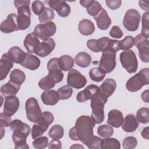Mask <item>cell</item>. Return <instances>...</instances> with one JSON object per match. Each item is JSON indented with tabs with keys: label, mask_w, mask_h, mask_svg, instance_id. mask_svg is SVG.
<instances>
[{
	"label": "cell",
	"mask_w": 149,
	"mask_h": 149,
	"mask_svg": "<svg viewBox=\"0 0 149 149\" xmlns=\"http://www.w3.org/2000/svg\"><path fill=\"white\" fill-rule=\"evenodd\" d=\"M9 127L13 132L12 140L15 144V148L28 149L29 146L26 140L31 132L30 126L16 119L12 121Z\"/></svg>",
	"instance_id": "obj_1"
},
{
	"label": "cell",
	"mask_w": 149,
	"mask_h": 149,
	"mask_svg": "<svg viewBox=\"0 0 149 149\" xmlns=\"http://www.w3.org/2000/svg\"><path fill=\"white\" fill-rule=\"evenodd\" d=\"M95 124L91 118L87 115L79 116L74 126L77 140L81 141V143L86 145L94 136L93 128Z\"/></svg>",
	"instance_id": "obj_2"
},
{
	"label": "cell",
	"mask_w": 149,
	"mask_h": 149,
	"mask_svg": "<svg viewBox=\"0 0 149 149\" xmlns=\"http://www.w3.org/2000/svg\"><path fill=\"white\" fill-rule=\"evenodd\" d=\"M29 0H15L14 5L17 9V24L19 30L27 29L31 24V10Z\"/></svg>",
	"instance_id": "obj_3"
},
{
	"label": "cell",
	"mask_w": 149,
	"mask_h": 149,
	"mask_svg": "<svg viewBox=\"0 0 149 149\" xmlns=\"http://www.w3.org/2000/svg\"><path fill=\"white\" fill-rule=\"evenodd\" d=\"M108 101V97L98 91L91 99L90 107L92 109L91 118L97 124L101 123L104 120V105Z\"/></svg>",
	"instance_id": "obj_4"
},
{
	"label": "cell",
	"mask_w": 149,
	"mask_h": 149,
	"mask_svg": "<svg viewBox=\"0 0 149 149\" xmlns=\"http://www.w3.org/2000/svg\"><path fill=\"white\" fill-rule=\"evenodd\" d=\"M149 84V69L143 68L139 72L130 78L126 82V87L130 92L140 90L144 85Z\"/></svg>",
	"instance_id": "obj_5"
},
{
	"label": "cell",
	"mask_w": 149,
	"mask_h": 149,
	"mask_svg": "<svg viewBox=\"0 0 149 149\" xmlns=\"http://www.w3.org/2000/svg\"><path fill=\"white\" fill-rule=\"evenodd\" d=\"M122 66L129 73H135L137 70L138 62L134 52L130 49L125 50L119 55Z\"/></svg>",
	"instance_id": "obj_6"
},
{
	"label": "cell",
	"mask_w": 149,
	"mask_h": 149,
	"mask_svg": "<svg viewBox=\"0 0 149 149\" xmlns=\"http://www.w3.org/2000/svg\"><path fill=\"white\" fill-rule=\"evenodd\" d=\"M116 65V52L111 49L102 52L98 68L103 73L106 74L111 72Z\"/></svg>",
	"instance_id": "obj_7"
},
{
	"label": "cell",
	"mask_w": 149,
	"mask_h": 149,
	"mask_svg": "<svg viewBox=\"0 0 149 149\" xmlns=\"http://www.w3.org/2000/svg\"><path fill=\"white\" fill-rule=\"evenodd\" d=\"M25 109L27 119L31 122L37 123L41 115L42 112L37 100L34 97L28 98L25 103Z\"/></svg>",
	"instance_id": "obj_8"
},
{
	"label": "cell",
	"mask_w": 149,
	"mask_h": 149,
	"mask_svg": "<svg viewBox=\"0 0 149 149\" xmlns=\"http://www.w3.org/2000/svg\"><path fill=\"white\" fill-rule=\"evenodd\" d=\"M140 20L141 16L139 12L134 9H130L125 14L123 24L128 31H135L139 28Z\"/></svg>",
	"instance_id": "obj_9"
},
{
	"label": "cell",
	"mask_w": 149,
	"mask_h": 149,
	"mask_svg": "<svg viewBox=\"0 0 149 149\" xmlns=\"http://www.w3.org/2000/svg\"><path fill=\"white\" fill-rule=\"evenodd\" d=\"M134 44L139 50V56L143 62H149V41L148 38L139 34L135 37Z\"/></svg>",
	"instance_id": "obj_10"
},
{
	"label": "cell",
	"mask_w": 149,
	"mask_h": 149,
	"mask_svg": "<svg viewBox=\"0 0 149 149\" xmlns=\"http://www.w3.org/2000/svg\"><path fill=\"white\" fill-rule=\"evenodd\" d=\"M56 31V26L55 23L49 22L43 24L41 23L37 24L35 27L33 33L38 38L44 41L54 35Z\"/></svg>",
	"instance_id": "obj_11"
},
{
	"label": "cell",
	"mask_w": 149,
	"mask_h": 149,
	"mask_svg": "<svg viewBox=\"0 0 149 149\" xmlns=\"http://www.w3.org/2000/svg\"><path fill=\"white\" fill-rule=\"evenodd\" d=\"M87 82L86 77L77 70L75 69L69 70L67 77L68 85L71 87L79 89L84 87Z\"/></svg>",
	"instance_id": "obj_12"
},
{
	"label": "cell",
	"mask_w": 149,
	"mask_h": 149,
	"mask_svg": "<svg viewBox=\"0 0 149 149\" xmlns=\"http://www.w3.org/2000/svg\"><path fill=\"white\" fill-rule=\"evenodd\" d=\"M111 40V38L106 37H101L98 40L90 39L87 41V47L94 52H102L110 49Z\"/></svg>",
	"instance_id": "obj_13"
},
{
	"label": "cell",
	"mask_w": 149,
	"mask_h": 149,
	"mask_svg": "<svg viewBox=\"0 0 149 149\" xmlns=\"http://www.w3.org/2000/svg\"><path fill=\"white\" fill-rule=\"evenodd\" d=\"M58 58H53L49 60L47 63L48 74L54 80L56 83L62 81L63 73L58 66Z\"/></svg>",
	"instance_id": "obj_14"
},
{
	"label": "cell",
	"mask_w": 149,
	"mask_h": 149,
	"mask_svg": "<svg viewBox=\"0 0 149 149\" xmlns=\"http://www.w3.org/2000/svg\"><path fill=\"white\" fill-rule=\"evenodd\" d=\"M0 30L2 33L6 34L19 30L17 24V16L16 14H9L6 19L1 23Z\"/></svg>",
	"instance_id": "obj_15"
},
{
	"label": "cell",
	"mask_w": 149,
	"mask_h": 149,
	"mask_svg": "<svg viewBox=\"0 0 149 149\" xmlns=\"http://www.w3.org/2000/svg\"><path fill=\"white\" fill-rule=\"evenodd\" d=\"M48 4L51 9L56 10L58 15L61 17H67L70 13V6L64 1L50 0L48 1Z\"/></svg>",
	"instance_id": "obj_16"
},
{
	"label": "cell",
	"mask_w": 149,
	"mask_h": 149,
	"mask_svg": "<svg viewBox=\"0 0 149 149\" xmlns=\"http://www.w3.org/2000/svg\"><path fill=\"white\" fill-rule=\"evenodd\" d=\"M19 105V100L17 97L15 95L6 97L4 102L3 112L5 115L12 116L17 112Z\"/></svg>",
	"instance_id": "obj_17"
},
{
	"label": "cell",
	"mask_w": 149,
	"mask_h": 149,
	"mask_svg": "<svg viewBox=\"0 0 149 149\" xmlns=\"http://www.w3.org/2000/svg\"><path fill=\"white\" fill-rule=\"evenodd\" d=\"M55 47V41L51 38H47L40 43L34 54L40 57H45L52 52L54 49Z\"/></svg>",
	"instance_id": "obj_18"
},
{
	"label": "cell",
	"mask_w": 149,
	"mask_h": 149,
	"mask_svg": "<svg viewBox=\"0 0 149 149\" xmlns=\"http://www.w3.org/2000/svg\"><path fill=\"white\" fill-rule=\"evenodd\" d=\"M98 91L99 87L94 84H90L77 94L76 100L79 102L86 101L91 100Z\"/></svg>",
	"instance_id": "obj_19"
},
{
	"label": "cell",
	"mask_w": 149,
	"mask_h": 149,
	"mask_svg": "<svg viewBox=\"0 0 149 149\" xmlns=\"http://www.w3.org/2000/svg\"><path fill=\"white\" fill-rule=\"evenodd\" d=\"M13 62L9 56L8 53L3 54L0 60V80L5 79L10 69L13 66Z\"/></svg>",
	"instance_id": "obj_20"
},
{
	"label": "cell",
	"mask_w": 149,
	"mask_h": 149,
	"mask_svg": "<svg viewBox=\"0 0 149 149\" xmlns=\"http://www.w3.org/2000/svg\"><path fill=\"white\" fill-rule=\"evenodd\" d=\"M94 18L96 21L98 28L100 30H105L111 26V19L104 8H102L100 12L94 16Z\"/></svg>",
	"instance_id": "obj_21"
},
{
	"label": "cell",
	"mask_w": 149,
	"mask_h": 149,
	"mask_svg": "<svg viewBox=\"0 0 149 149\" xmlns=\"http://www.w3.org/2000/svg\"><path fill=\"white\" fill-rule=\"evenodd\" d=\"M40 60L37 56L34 55L30 52H26L25 58L20 65L26 69L31 70H35L40 67Z\"/></svg>",
	"instance_id": "obj_22"
},
{
	"label": "cell",
	"mask_w": 149,
	"mask_h": 149,
	"mask_svg": "<svg viewBox=\"0 0 149 149\" xmlns=\"http://www.w3.org/2000/svg\"><path fill=\"white\" fill-rule=\"evenodd\" d=\"M41 99L43 104L47 105H55L60 100L58 92L54 90H48L42 92Z\"/></svg>",
	"instance_id": "obj_23"
},
{
	"label": "cell",
	"mask_w": 149,
	"mask_h": 149,
	"mask_svg": "<svg viewBox=\"0 0 149 149\" xmlns=\"http://www.w3.org/2000/svg\"><path fill=\"white\" fill-rule=\"evenodd\" d=\"M40 43V41L38 38L34 33L28 34L23 42L25 48L30 53H34Z\"/></svg>",
	"instance_id": "obj_24"
},
{
	"label": "cell",
	"mask_w": 149,
	"mask_h": 149,
	"mask_svg": "<svg viewBox=\"0 0 149 149\" xmlns=\"http://www.w3.org/2000/svg\"><path fill=\"white\" fill-rule=\"evenodd\" d=\"M123 120V113L119 110L112 109L108 114L107 123L111 126L118 128L121 126Z\"/></svg>",
	"instance_id": "obj_25"
},
{
	"label": "cell",
	"mask_w": 149,
	"mask_h": 149,
	"mask_svg": "<svg viewBox=\"0 0 149 149\" xmlns=\"http://www.w3.org/2000/svg\"><path fill=\"white\" fill-rule=\"evenodd\" d=\"M121 126L125 132H133L138 127L139 122L133 114H128L123 119Z\"/></svg>",
	"instance_id": "obj_26"
},
{
	"label": "cell",
	"mask_w": 149,
	"mask_h": 149,
	"mask_svg": "<svg viewBox=\"0 0 149 149\" xmlns=\"http://www.w3.org/2000/svg\"><path fill=\"white\" fill-rule=\"evenodd\" d=\"M20 86L21 85L9 80L6 84L1 86V93L5 97L9 96H15L20 90Z\"/></svg>",
	"instance_id": "obj_27"
},
{
	"label": "cell",
	"mask_w": 149,
	"mask_h": 149,
	"mask_svg": "<svg viewBox=\"0 0 149 149\" xmlns=\"http://www.w3.org/2000/svg\"><path fill=\"white\" fill-rule=\"evenodd\" d=\"M116 88V83L115 80L109 78L105 79L99 87V91L108 98L113 93Z\"/></svg>",
	"instance_id": "obj_28"
},
{
	"label": "cell",
	"mask_w": 149,
	"mask_h": 149,
	"mask_svg": "<svg viewBox=\"0 0 149 149\" xmlns=\"http://www.w3.org/2000/svg\"><path fill=\"white\" fill-rule=\"evenodd\" d=\"M78 30L82 35L90 36L94 32L95 26L90 20L84 19L79 22Z\"/></svg>",
	"instance_id": "obj_29"
},
{
	"label": "cell",
	"mask_w": 149,
	"mask_h": 149,
	"mask_svg": "<svg viewBox=\"0 0 149 149\" xmlns=\"http://www.w3.org/2000/svg\"><path fill=\"white\" fill-rule=\"evenodd\" d=\"M8 54L13 62L19 64L24 61L26 56V52L17 46L10 48L8 52Z\"/></svg>",
	"instance_id": "obj_30"
},
{
	"label": "cell",
	"mask_w": 149,
	"mask_h": 149,
	"mask_svg": "<svg viewBox=\"0 0 149 149\" xmlns=\"http://www.w3.org/2000/svg\"><path fill=\"white\" fill-rule=\"evenodd\" d=\"M74 62L79 67L85 68L90 65L91 57L90 55L87 52H80L75 56Z\"/></svg>",
	"instance_id": "obj_31"
},
{
	"label": "cell",
	"mask_w": 149,
	"mask_h": 149,
	"mask_svg": "<svg viewBox=\"0 0 149 149\" xmlns=\"http://www.w3.org/2000/svg\"><path fill=\"white\" fill-rule=\"evenodd\" d=\"M58 66L61 70L68 71L73 67L74 60L68 55H63L58 58Z\"/></svg>",
	"instance_id": "obj_32"
},
{
	"label": "cell",
	"mask_w": 149,
	"mask_h": 149,
	"mask_svg": "<svg viewBox=\"0 0 149 149\" xmlns=\"http://www.w3.org/2000/svg\"><path fill=\"white\" fill-rule=\"evenodd\" d=\"M54 120V117L52 113L48 111H44L42 113L39 120L37 123L46 131L49 126L53 122Z\"/></svg>",
	"instance_id": "obj_33"
},
{
	"label": "cell",
	"mask_w": 149,
	"mask_h": 149,
	"mask_svg": "<svg viewBox=\"0 0 149 149\" xmlns=\"http://www.w3.org/2000/svg\"><path fill=\"white\" fill-rule=\"evenodd\" d=\"M120 147V142L115 138L106 137L102 140L101 144V148L102 149H119Z\"/></svg>",
	"instance_id": "obj_34"
},
{
	"label": "cell",
	"mask_w": 149,
	"mask_h": 149,
	"mask_svg": "<svg viewBox=\"0 0 149 149\" xmlns=\"http://www.w3.org/2000/svg\"><path fill=\"white\" fill-rule=\"evenodd\" d=\"M25 80L26 75L22 70L19 69H15L10 72V80L14 83L21 85L24 83Z\"/></svg>",
	"instance_id": "obj_35"
},
{
	"label": "cell",
	"mask_w": 149,
	"mask_h": 149,
	"mask_svg": "<svg viewBox=\"0 0 149 149\" xmlns=\"http://www.w3.org/2000/svg\"><path fill=\"white\" fill-rule=\"evenodd\" d=\"M48 134L49 137L54 140H59L63 137L64 134V129L59 125H54L49 129Z\"/></svg>",
	"instance_id": "obj_36"
},
{
	"label": "cell",
	"mask_w": 149,
	"mask_h": 149,
	"mask_svg": "<svg viewBox=\"0 0 149 149\" xmlns=\"http://www.w3.org/2000/svg\"><path fill=\"white\" fill-rule=\"evenodd\" d=\"M56 83L54 80L49 75L42 78L38 82V86L42 89L48 90L54 87Z\"/></svg>",
	"instance_id": "obj_37"
},
{
	"label": "cell",
	"mask_w": 149,
	"mask_h": 149,
	"mask_svg": "<svg viewBox=\"0 0 149 149\" xmlns=\"http://www.w3.org/2000/svg\"><path fill=\"white\" fill-rule=\"evenodd\" d=\"M55 17L54 10L49 8H45L44 10L38 16V20L42 24L51 22Z\"/></svg>",
	"instance_id": "obj_38"
},
{
	"label": "cell",
	"mask_w": 149,
	"mask_h": 149,
	"mask_svg": "<svg viewBox=\"0 0 149 149\" xmlns=\"http://www.w3.org/2000/svg\"><path fill=\"white\" fill-rule=\"evenodd\" d=\"M97 133L101 137H109L113 134V129L112 126L107 124L100 125L97 128Z\"/></svg>",
	"instance_id": "obj_39"
},
{
	"label": "cell",
	"mask_w": 149,
	"mask_h": 149,
	"mask_svg": "<svg viewBox=\"0 0 149 149\" xmlns=\"http://www.w3.org/2000/svg\"><path fill=\"white\" fill-rule=\"evenodd\" d=\"M137 120L141 123H147L149 122V109L146 107L139 109L136 113Z\"/></svg>",
	"instance_id": "obj_40"
},
{
	"label": "cell",
	"mask_w": 149,
	"mask_h": 149,
	"mask_svg": "<svg viewBox=\"0 0 149 149\" xmlns=\"http://www.w3.org/2000/svg\"><path fill=\"white\" fill-rule=\"evenodd\" d=\"M90 79L95 82L101 81L105 76V73H103L98 68H94L90 69L89 72Z\"/></svg>",
	"instance_id": "obj_41"
},
{
	"label": "cell",
	"mask_w": 149,
	"mask_h": 149,
	"mask_svg": "<svg viewBox=\"0 0 149 149\" xmlns=\"http://www.w3.org/2000/svg\"><path fill=\"white\" fill-rule=\"evenodd\" d=\"M59 99L61 100H68L69 99L72 95L73 89L69 85L63 86L60 87L57 91Z\"/></svg>",
	"instance_id": "obj_42"
},
{
	"label": "cell",
	"mask_w": 149,
	"mask_h": 149,
	"mask_svg": "<svg viewBox=\"0 0 149 149\" xmlns=\"http://www.w3.org/2000/svg\"><path fill=\"white\" fill-rule=\"evenodd\" d=\"M134 38L131 36H127L125 37L122 40L120 41L119 48L120 49L127 50L133 47L134 45Z\"/></svg>",
	"instance_id": "obj_43"
},
{
	"label": "cell",
	"mask_w": 149,
	"mask_h": 149,
	"mask_svg": "<svg viewBox=\"0 0 149 149\" xmlns=\"http://www.w3.org/2000/svg\"><path fill=\"white\" fill-rule=\"evenodd\" d=\"M148 17L149 12H146L143 13L142 16V29L141 34L145 37L148 38L149 33V26H148Z\"/></svg>",
	"instance_id": "obj_44"
},
{
	"label": "cell",
	"mask_w": 149,
	"mask_h": 149,
	"mask_svg": "<svg viewBox=\"0 0 149 149\" xmlns=\"http://www.w3.org/2000/svg\"><path fill=\"white\" fill-rule=\"evenodd\" d=\"M48 143V139L45 136H40L33 141V146L34 148L37 149H43L45 148Z\"/></svg>",
	"instance_id": "obj_45"
},
{
	"label": "cell",
	"mask_w": 149,
	"mask_h": 149,
	"mask_svg": "<svg viewBox=\"0 0 149 149\" xmlns=\"http://www.w3.org/2000/svg\"><path fill=\"white\" fill-rule=\"evenodd\" d=\"M137 144V139L133 136H128L125 138L123 141L122 146L125 149L134 148Z\"/></svg>",
	"instance_id": "obj_46"
},
{
	"label": "cell",
	"mask_w": 149,
	"mask_h": 149,
	"mask_svg": "<svg viewBox=\"0 0 149 149\" xmlns=\"http://www.w3.org/2000/svg\"><path fill=\"white\" fill-rule=\"evenodd\" d=\"M102 8L100 3L98 1H94V3L88 8H87V12L90 16H95L100 12Z\"/></svg>",
	"instance_id": "obj_47"
},
{
	"label": "cell",
	"mask_w": 149,
	"mask_h": 149,
	"mask_svg": "<svg viewBox=\"0 0 149 149\" xmlns=\"http://www.w3.org/2000/svg\"><path fill=\"white\" fill-rule=\"evenodd\" d=\"M33 12L36 15H40L44 10L45 7L44 3L40 1H34L31 5Z\"/></svg>",
	"instance_id": "obj_48"
},
{
	"label": "cell",
	"mask_w": 149,
	"mask_h": 149,
	"mask_svg": "<svg viewBox=\"0 0 149 149\" xmlns=\"http://www.w3.org/2000/svg\"><path fill=\"white\" fill-rule=\"evenodd\" d=\"M45 131L37 123L33 126L31 129V137L33 139H36L41 136Z\"/></svg>",
	"instance_id": "obj_49"
},
{
	"label": "cell",
	"mask_w": 149,
	"mask_h": 149,
	"mask_svg": "<svg viewBox=\"0 0 149 149\" xmlns=\"http://www.w3.org/2000/svg\"><path fill=\"white\" fill-rule=\"evenodd\" d=\"M102 139L100 137L94 136L93 139L86 145L90 149H100Z\"/></svg>",
	"instance_id": "obj_50"
},
{
	"label": "cell",
	"mask_w": 149,
	"mask_h": 149,
	"mask_svg": "<svg viewBox=\"0 0 149 149\" xmlns=\"http://www.w3.org/2000/svg\"><path fill=\"white\" fill-rule=\"evenodd\" d=\"M123 34L122 30L118 26H113L109 31L110 36L114 38H120L122 37Z\"/></svg>",
	"instance_id": "obj_51"
},
{
	"label": "cell",
	"mask_w": 149,
	"mask_h": 149,
	"mask_svg": "<svg viewBox=\"0 0 149 149\" xmlns=\"http://www.w3.org/2000/svg\"><path fill=\"white\" fill-rule=\"evenodd\" d=\"M11 116L5 115L3 112L0 113V125L3 127H8L12 122Z\"/></svg>",
	"instance_id": "obj_52"
},
{
	"label": "cell",
	"mask_w": 149,
	"mask_h": 149,
	"mask_svg": "<svg viewBox=\"0 0 149 149\" xmlns=\"http://www.w3.org/2000/svg\"><path fill=\"white\" fill-rule=\"evenodd\" d=\"M105 3L107 6L112 10H115L118 9L122 4V1L120 0H106Z\"/></svg>",
	"instance_id": "obj_53"
},
{
	"label": "cell",
	"mask_w": 149,
	"mask_h": 149,
	"mask_svg": "<svg viewBox=\"0 0 149 149\" xmlns=\"http://www.w3.org/2000/svg\"><path fill=\"white\" fill-rule=\"evenodd\" d=\"M48 147L49 149H52V148L61 149L62 148V143L61 141H59L58 140H54L53 139L49 143Z\"/></svg>",
	"instance_id": "obj_54"
},
{
	"label": "cell",
	"mask_w": 149,
	"mask_h": 149,
	"mask_svg": "<svg viewBox=\"0 0 149 149\" xmlns=\"http://www.w3.org/2000/svg\"><path fill=\"white\" fill-rule=\"evenodd\" d=\"M94 2V0H80V5L84 8H88L89 6H90Z\"/></svg>",
	"instance_id": "obj_55"
},
{
	"label": "cell",
	"mask_w": 149,
	"mask_h": 149,
	"mask_svg": "<svg viewBox=\"0 0 149 149\" xmlns=\"http://www.w3.org/2000/svg\"><path fill=\"white\" fill-rule=\"evenodd\" d=\"M141 135L143 138L148 140L149 139V127H146L144 128L141 133Z\"/></svg>",
	"instance_id": "obj_56"
},
{
	"label": "cell",
	"mask_w": 149,
	"mask_h": 149,
	"mask_svg": "<svg viewBox=\"0 0 149 149\" xmlns=\"http://www.w3.org/2000/svg\"><path fill=\"white\" fill-rule=\"evenodd\" d=\"M148 2H144V1H140L139 2V6L144 10H146L147 12H148Z\"/></svg>",
	"instance_id": "obj_57"
},
{
	"label": "cell",
	"mask_w": 149,
	"mask_h": 149,
	"mask_svg": "<svg viewBox=\"0 0 149 149\" xmlns=\"http://www.w3.org/2000/svg\"><path fill=\"white\" fill-rule=\"evenodd\" d=\"M141 97L143 101L148 103V90L144 91L141 95Z\"/></svg>",
	"instance_id": "obj_58"
},
{
	"label": "cell",
	"mask_w": 149,
	"mask_h": 149,
	"mask_svg": "<svg viewBox=\"0 0 149 149\" xmlns=\"http://www.w3.org/2000/svg\"><path fill=\"white\" fill-rule=\"evenodd\" d=\"M70 148H83L84 147H83L82 146L79 145L78 144H75L72 146L70 147Z\"/></svg>",
	"instance_id": "obj_59"
},
{
	"label": "cell",
	"mask_w": 149,
	"mask_h": 149,
	"mask_svg": "<svg viewBox=\"0 0 149 149\" xmlns=\"http://www.w3.org/2000/svg\"><path fill=\"white\" fill-rule=\"evenodd\" d=\"M1 139L3 137V134H4V133H5V130H4V129H3V126H1Z\"/></svg>",
	"instance_id": "obj_60"
}]
</instances>
